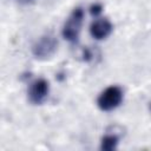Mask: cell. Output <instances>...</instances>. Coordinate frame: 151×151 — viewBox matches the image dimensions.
I'll use <instances>...</instances> for the list:
<instances>
[{"mask_svg":"<svg viewBox=\"0 0 151 151\" xmlns=\"http://www.w3.org/2000/svg\"><path fill=\"white\" fill-rule=\"evenodd\" d=\"M101 11H103V6H101L100 4H94V5H92V6L90 7V12H91V14L94 15V17L99 15V14L101 13Z\"/></svg>","mask_w":151,"mask_h":151,"instance_id":"obj_7","label":"cell"},{"mask_svg":"<svg viewBox=\"0 0 151 151\" xmlns=\"http://www.w3.org/2000/svg\"><path fill=\"white\" fill-rule=\"evenodd\" d=\"M83 20H84V11L81 7H77L72 11V13L68 15L67 20L65 21L64 26H63V37L72 42L76 44L78 42L79 39V33L81 31V25H83Z\"/></svg>","mask_w":151,"mask_h":151,"instance_id":"obj_1","label":"cell"},{"mask_svg":"<svg viewBox=\"0 0 151 151\" xmlns=\"http://www.w3.org/2000/svg\"><path fill=\"white\" fill-rule=\"evenodd\" d=\"M48 92H50L48 81L40 78V79H37L33 83H31L28 91H27V97L32 104L41 105L47 99Z\"/></svg>","mask_w":151,"mask_h":151,"instance_id":"obj_4","label":"cell"},{"mask_svg":"<svg viewBox=\"0 0 151 151\" xmlns=\"http://www.w3.org/2000/svg\"><path fill=\"white\" fill-rule=\"evenodd\" d=\"M123 100V91L119 86L112 85L105 88L97 99V105L101 111L109 112L120 105Z\"/></svg>","mask_w":151,"mask_h":151,"instance_id":"obj_2","label":"cell"},{"mask_svg":"<svg viewBox=\"0 0 151 151\" xmlns=\"http://www.w3.org/2000/svg\"><path fill=\"white\" fill-rule=\"evenodd\" d=\"M112 29H113L112 24L105 18H99L94 20L90 26V33L97 40H103L107 38L111 34Z\"/></svg>","mask_w":151,"mask_h":151,"instance_id":"obj_5","label":"cell"},{"mask_svg":"<svg viewBox=\"0 0 151 151\" xmlns=\"http://www.w3.org/2000/svg\"><path fill=\"white\" fill-rule=\"evenodd\" d=\"M118 137L116 134H105L101 138V144H100V149L105 150V151H111L117 149L118 145Z\"/></svg>","mask_w":151,"mask_h":151,"instance_id":"obj_6","label":"cell"},{"mask_svg":"<svg viewBox=\"0 0 151 151\" xmlns=\"http://www.w3.org/2000/svg\"><path fill=\"white\" fill-rule=\"evenodd\" d=\"M57 47H58V41L55 37L52 34H45L33 45L32 53L37 59L46 60L55 53Z\"/></svg>","mask_w":151,"mask_h":151,"instance_id":"obj_3","label":"cell"}]
</instances>
